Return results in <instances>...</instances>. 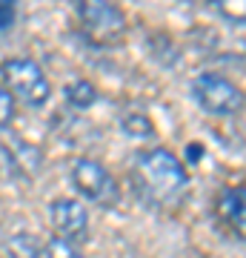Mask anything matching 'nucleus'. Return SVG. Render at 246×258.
Returning <instances> with one entry per match:
<instances>
[{"label": "nucleus", "mask_w": 246, "mask_h": 258, "mask_svg": "<svg viewBox=\"0 0 246 258\" xmlns=\"http://www.w3.org/2000/svg\"><path fill=\"white\" fill-rule=\"evenodd\" d=\"M132 184H135L137 195L146 204L175 207L183 198L186 186H189V175L183 169L181 158L172 155L163 147H155L135 155V161H132Z\"/></svg>", "instance_id": "obj_1"}, {"label": "nucleus", "mask_w": 246, "mask_h": 258, "mask_svg": "<svg viewBox=\"0 0 246 258\" xmlns=\"http://www.w3.org/2000/svg\"><path fill=\"white\" fill-rule=\"evenodd\" d=\"M83 35L95 46H118L126 35L123 12L112 0H72Z\"/></svg>", "instance_id": "obj_2"}, {"label": "nucleus", "mask_w": 246, "mask_h": 258, "mask_svg": "<svg viewBox=\"0 0 246 258\" xmlns=\"http://www.w3.org/2000/svg\"><path fill=\"white\" fill-rule=\"evenodd\" d=\"M0 75H3V83H6V92L18 101L29 103V106H43L52 95V86H49V78L35 60L29 57H9L0 66Z\"/></svg>", "instance_id": "obj_3"}, {"label": "nucleus", "mask_w": 246, "mask_h": 258, "mask_svg": "<svg viewBox=\"0 0 246 258\" xmlns=\"http://www.w3.org/2000/svg\"><path fill=\"white\" fill-rule=\"evenodd\" d=\"M192 95L201 103L203 112L215 118H232L246 106V95L237 89L235 83L218 72H203L192 83Z\"/></svg>", "instance_id": "obj_4"}, {"label": "nucleus", "mask_w": 246, "mask_h": 258, "mask_svg": "<svg viewBox=\"0 0 246 258\" xmlns=\"http://www.w3.org/2000/svg\"><path fill=\"white\" fill-rule=\"evenodd\" d=\"M72 184L74 189L86 198V201L98 204V207H115L120 201V186L112 178L106 166H101L92 158H77L72 164Z\"/></svg>", "instance_id": "obj_5"}, {"label": "nucleus", "mask_w": 246, "mask_h": 258, "mask_svg": "<svg viewBox=\"0 0 246 258\" xmlns=\"http://www.w3.org/2000/svg\"><path fill=\"white\" fill-rule=\"evenodd\" d=\"M49 218H52V227L57 230V238L69 241V244H80L89 238V212L80 201L57 198L49 207Z\"/></svg>", "instance_id": "obj_6"}, {"label": "nucleus", "mask_w": 246, "mask_h": 258, "mask_svg": "<svg viewBox=\"0 0 246 258\" xmlns=\"http://www.w3.org/2000/svg\"><path fill=\"white\" fill-rule=\"evenodd\" d=\"M218 212L226 218L237 238L246 244V186H235L218 198Z\"/></svg>", "instance_id": "obj_7"}, {"label": "nucleus", "mask_w": 246, "mask_h": 258, "mask_svg": "<svg viewBox=\"0 0 246 258\" xmlns=\"http://www.w3.org/2000/svg\"><path fill=\"white\" fill-rule=\"evenodd\" d=\"M66 101L72 103L74 109H89L92 103L98 101V92H95V86L89 81H74L66 86Z\"/></svg>", "instance_id": "obj_8"}, {"label": "nucleus", "mask_w": 246, "mask_h": 258, "mask_svg": "<svg viewBox=\"0 0 246 258\" xmlns=\"http://www.w3.org/2000/svg\"><path fill=\"white\" fill-rule=\"evenodd\" d=\"M9 252L12 258H40V244H37L35 235H29V232H20L15 238L9 241Z\"/></svg>", "instance_id": "obj_9"}, {"label": "nucleus", "mask_w": 246, "mask_h": 258, "mask_svg": "<svg viewBox=\"0 0 246 258\" xmlns=\"http://www.w3.org/2000/svg\"><path fill=\"white\" fill-rule=\"evenodd\" d=\"M212 9L229 23H246V0H209Z\"/></svg>", "instance_id": "obj_10"}, {"label": "nucleus", "mask_w": 246, "mask_h": 258, "mask_svg": "<svg viewBox=\"0 0 246 258\" xmlns=\"http://www.w3.org/2000/svg\"><path fill=\"white\" fill-rule=\"evenodd\" d=\"M120 126H123V132L132 135V138H152V135H155V126H152V123L146 120V115H140V112L126 115V118L120 120Z\"/></svg>", "instance_id": "obj_11"}, {"label": "nucleus", "mask_w": 246, "mask_h": 258, "mask_svg": "<svg viewBox=\"0 0 246 258\" xmlns=\"http://www.w3.org/2000/svg\"><path fill=\"white\" fill-rule=\"evenodd\" d=\"M43 252H46V258H86L83 252H77L74 244H69V241H63V238H52L46 244Z\"/></svg>", "instance_id": "obj_12"}, {"label": "nucleus", "mask_w": 246, "mask_h": 258, "mask_svg": "<svg viewBox=\"0 0 246 258\" xmlns=\"http://www.w3.org/2000/svg\"><path fill=\"white\" fill-rule=\"evenodd\" d=\"M12 118H15V98L6 92V86H0V129L9 126Z\"/></svg>", "instance_id": "obj_13"}, {"label": "nucleus", "mask_w": 246, "mask_h": 258, "mask_svg": "<svg viewBox=\"0 0 246 258\" xmlns=\"http://www.w3.org/2000/svg\"><path fill=\"white\" fill-rule=\"evenodd\" d=\"M18 20V0H0V32Z\"/></svg>", "instance_id": "obj_14"}]
</instances>
